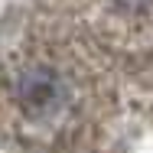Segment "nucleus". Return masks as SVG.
<instances>
[{"mask_svg":"<svg viewBox=\"0 0 153 153\" xmlns=\"http://www.w3.org/2000/svg\"><path fill=\"white\" fill-rule=\"evenodd\" d=\"M20 94H23V101L26 104H36V108H46V104H52L56 101V75L52 72H46V68H33L23 75V82H20Z\"/></svg>","mask_w":153,"mask_h":153,"instance_id":"1","label":"nucleus"}]
</instances>
